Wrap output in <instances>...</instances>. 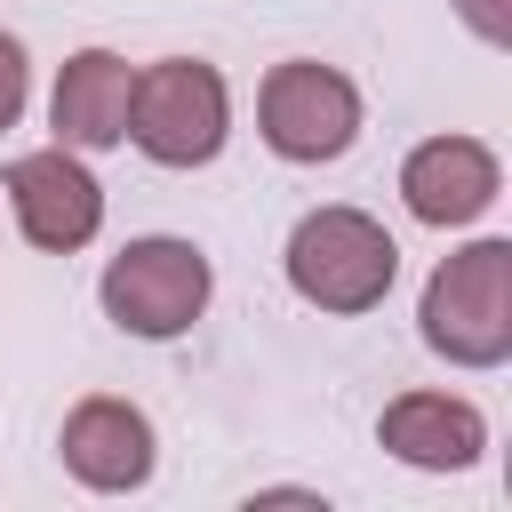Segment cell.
Listing matches in <instances>:
<instances>
[{"mask_svg":"<svg viewBox=\"0 0 512 512\" xmlns=\"http://www.w3.org/2000/svg\"><path fill=\"white\" fill-rule=\"evenodd\" d=\"M232 136V88L200 56H160L128 88V144L152 168H208Z\"/></svg>","mask_w":512,"mask_h":512,"instance_id":"obj_3","label":"cell"},{"mask_svg":"<svg viewBox=\"0 0 512 512\" xmlns=\"http://www.w3.org/2000/svg\"><path fill=\"white\" fill-rule=\"evenodd\" d=\"M24 96H32V56L16 32H0V128L24 120Z\"/></svg>","mask_w":512,"mask_h":512,"instance_id":"obj_11","label":"cell"},{"mask_svg":"<svg viewBox=\"0 0 512 512\" xmlns=\"http://www.w3.org/2000/svg\"><path fill=\"white\" fill-rule=\"evenodd\" d=\"M256 136L288 160V168H320V160H344L360 144V88L320 64V56H288L264 72L256 88Z\"/></svg>","mask_w":512,"mask_h":512,"instance_id":"obj_5","label":"cell"},{"mask_svg":"<svg viewBox=\"0 0 512 512\" xmlns=\"http://www.w3.org/2000/svg\"><path fill=\"white\" fill-rule=\"evenodd\" d=\"M128 88H136V64L112 56V48H80L64 56L56 88H48V128L64 152H112L128 144Z\"/></svg>","mask_w":512,"mask_h":512,"instance_id":"obj_10","label":"cell"},{"mask_svg":"<svg viewBox=\"0 0 512 512\" xmlns=\"http://www.w3.org/2000/svg\"><path fill=\"white\" fill-rule=\"evenodd\" d=\"M480 48H512V0H448Z\"/></svg>","mask_w":512,"mask_h":512,"instance_id":"obj_12","label":"cell"},{"mask_svg":"<svg viewBox=\"0 0 512 512\" xmlns=\"http://www.w3.org/2000/svg\"><path fill=\"white\" fill-rule=\"evenodd\" d=\"M376 448L408 472H472L488 448V416L464 392H400L376 416Z\"/></svg>","mask_w":512,"mask_h":512,"instance_id":"obj_9","label":"cell"},{"mask_svg":"<svg viewBox=\"0 0 512 512\" xmlns=\"http://www.w3.org/2000/svg\"><path fill=\"white\" fill-rule=\"evenodd\" d=\"M504 192V160L480 144V136H424L408 160H400V200L416 224L432 232H456V224H480Z\"/></svg>","mask_w":512,"mask_h":512,"instance_id":"obj_8","label":"cell"},{"mask_svg":"<svg viewBox=\"0 0 512 512\" xmlns=\"http://www.w3.org/2000/svg\"><path fill=\"white\" fill-rule=\"evenodd\" d=\"M208 288H216V272H208V256H200L192 240L144 232V240H128V248L104 264L96 304H104V320H112L120 336L168 344V336H184V328L208 312Z\"/></svg>","mask_w":512,"mask_h":512,"instance_id":"obj_4","label":"cell"},{"mask_svg":"<svg viewBox=\"0 0 512 512\" xmlns=\"http://www.w3.org/2000/svg\"><path fill=\"white\" fill-rule=\"evenodd\" d=\"M416 336L448 368H504L512 360V240H472L440 256L416 296Z\"/></svg>","mask_w":512,"mask_h":512,"instance_id":"obj_1","label":"cell"},{"mask_svg":"<svg viewBox=\"0 0 512 512\" xmlns=\"http://www.w3.org/2000/svg\"><path fill=\"white\" fill-rule=\"evenodd\" d=\"M280 264H288V288L312 304V312H376L384 296H392V280H400V240L368 216V208H312V216H296V232H288V248H280Z\"/></svg>","mask_w":512,"mask_h":512,"instance_id":"obj_2","label":"cell"},{"mask_svg":"<svg viewBox=\"0 0 512 512\" xmlns=\"http://www.w3.org/2000/svg\"><path fill=\"white\" fill-rule=\"evenodd\" d=\"M0 192L16 208V232L32 248H48V256H72V248H88L104 232V184L88 176V152H64V144L16 152Z\"/></svg>","mask_w":512,"mask_h":512,"instance_id":"obj_6","label":"cell"},{"mask_svg":"<svg viewBox=\"0 0 512 512\" xmlns=\"http://www.w3.org/2000/svg\"><path fill=\"white\" fill-rule=\"evenodd\" d=\"M56 448H64V472H72L80 488H96V496H128V488H144L152 464H160L152 416H144L136 400H112V392L72 400Z\"/></svg>","mask_w":512,"mask_h":512,"instance_id":"obj_7","label":"cell"}]
</instances>
